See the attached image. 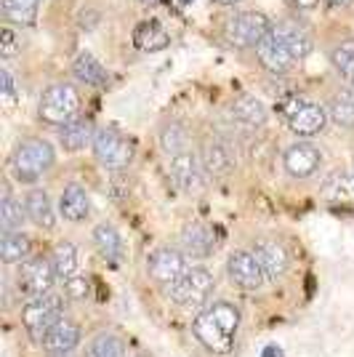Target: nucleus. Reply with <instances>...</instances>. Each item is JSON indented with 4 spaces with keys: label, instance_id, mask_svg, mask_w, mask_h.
<instances>
[{
    "label": "nucleus",
    "instance_id": "nucleus-20",
    "mask_svg": "<svg viewBox=\"0 0 354 357\" xmlns=\"http://www.w3.org/2000/svg\"><path fill=\"white\" fill-rule=\"evenodd\" d=\"M59 211L67 222H83L91 211L88 192H86L77 181H70L59 197Z\"/></svg>",
    "mask_w": 354,
    "mask_h": 357
},
{
    "label": "nucleus",
    "instance_id": "nucleus-14",
    "mask_svg": "<svg viewBox=\"0 0 354 357\" xmlns=\"http://www.w3.org/2000/svg\"><path fill=\"white\" fill-rule=\"evenodd\" d=\"M253 253H256L259 264L264 269L266 280H280L291 267V256L285 251V245L277 240H256Z\"/></svg>",
    "mask_w": 354,
    "mask_h": 357
},
{
    "label": "nucleus",
    "instance_id": "nucleus-10",
    "mask_svg": "<svg viewBox=\"0 0 354 357\" xmlns=\"http://www.w3.org/2000/svg\"><path fill=\"white\" fill-rule=\"evenodd\" d=\"M54 280H56V269H54V261L45 256H32L27 261H22V267H19V288L27 296L48 294Z\"/></svg>",
    "mask_w": 354,
    "mask_h": 357
},
{
    "label": "nucleus",
    "instance_id": "nucleus-19",
    "mask_svg": "<svg viewBox=\"0 0 354 357\" xmlns=\"http://www.w3.org/2000/svg\"><path fill=\"white\" fill-rule=\"evenodd\" d=\"M229 112H232V118L237 123H243V126H251V128H259V126H264L266 123V107L261 105V99H256L253 93H240L232 99V105H229Z\"/></svg>",
    "mask_w": 354,
    "mask_h": 357
},
{
    "label": "nucleus",
    "instance_id": "nucleus-44",
    "mask_svg": "<svg viewBox=\"0 0 354 357\" xmlns=\"http://www.w3.org/2000/svg\"><path fill=\"white\" fill-rule=\"evenodd\" d=\"M139 357H144V355H139Z\"/></svg>",
    "mask_w": 354,
    "mask_h": 357
},
{
    "label": "nucleus",
    "instance_id": "nucleus-38",
    "mask_svg": "<svg viewBox=\"0 0 354 357\" xmlns=\"http://www.w3.org/2000/svg\"><path fill=\"white\" fill-rule=\"evenodd\" d=\"M298 11H314L320 6V0H291Z\"/></svg>",
    "mask_w": 354,
    "mask_h": 357
},
{
    "label": "nucleus",
    "instance_id": "nucleus-35",
    "mask_svg": "<svg viewBox=\"0 0 354 357\" xmlns=\"http://www.w3.org/2000/svg\"><path fill=\"white\" fill-rule=\"evenodd\" d=\"M64 294L75 298V301H83L91 294L88 278H70V280H64Z\"/></svg>",
    "mask_w": 354,
    "mask_h": 357
},
{
    "label": "nucleus",
    "instance_id": "nucleus-36",
    "mask_svg": "<svg viewBox=\"0 0 354 357\" xmlns=\"http://www.w3.org/2000/svg\"><path fill=\"white\" fill-rule=\"evenodd\" d=\"M16 45H19V40H16L14 30H3V56H6V59L14 54Z\"/></svg>",
    "mask_w": 354,
    "mask_h": 357
},
{
    "label": "nucleus",
    "instance_id": "nucleus-7",
    "mask_svg": "<svg viewBox=\"0 0 354 357\" xmlns=\"http://www.w3.org/2000/svg\"><path fill=\"white\" fill-rule=\"evenodd\" d=\"M272 30V22L261 11H240L226 22V40L235 48H256Z\"/></svg>",
    "mask_w": 354,
    "mask_h": 357
},
{
    "label": "nucleus",
    "instance_id": "nucleus-8",
    "mask_svg": "<svg viewBox=\"0 0 354 357\" xmlns=\"http://www.w3.org/2000/svg\"><path fill=\"white\" fill-rule=\"evenodd\" d=\"M64 317V298L59 294H43V296H32L22 307V323L32 333L43 336L54 323H59Z\"/></svg>",
    "mask_w": 354,
    "mask_h": 357
},
{
    "label": "nucleus",
    "instance_id": "nucleus-13",
    "mask_svg": "<svg viewBox=\"0 0 354 357\" xmlns=\"http://www.w3.org/2000/svg\"><path fill=\"white\" fill-rule=\"evenodd\" d=\"M168 174H171L178 190L192 192V190H197L200 176H203V163L192 149H187V152H178V155L168 158Z\"/></svg>",
    "mask_w": 354,
    "mask_h": 357
},
{
    "label": "nucleus",
    "instance_id": "nucleus-30",
    "mask_svg": "<svg viewBox=\"0 0 354 357\" xmlns=\"http://www.w3.org/2000/svg\"><path fill=\"white\" fill-rule=\"evenodd\" d=\"M160 147L168 158H171V155H178V152L192 149L190 147V131H187V126H184V123H178V120H171V123L162 128Z\"/></svg>",
    "mask_w": 354,
    "mask_h": 357
},
{
    "label": "nucleus",
    "instance_id": "nucleus-31",
    "mask_svg": "<svg viewBox=\"0 0 354 357\" xmlns=\"http://www.w3.org/2000/svg\"><path fill=\"white\" fill-rule=\"evenodd\" d=\"M0 253L6 264H22L30 253V238L19 229V232H3V243H0Z\"/></svg>",
    "mask_w": 354,
    "mask_h": 357
},
{
    "label": "nucleus",
    "instance_id": "nucleus-27",
    "mask_svg": "<svg viewBox=\"0 0 354 357\" xmlns=\"http://www.w3.org/2000/svg\"><path fill=\"white\" fill-rule=\"evenodd\" d=\"M86 357H125V342L118 333L102 331L86 344Z\"/></svg>",
    "mask_w": 354,
    "mask_h": 357
},
{
    "label": "nucleus",
    "instance_id": "nucleus-18",
    "mask_svg": "<svg viewBox=\"0 0 354 357\" xmlns=\"http://www.w3.org/2000/svg\"><path fill=\"white\" fill-rule=\"evenodd\" d=\"M328 123V112L325 107L314 105V102H301V107L288 118V126L295 136H314L320 134Z\"/></svg>",
    "mask_w": 354,
    "mask_h": 357
},
{
    "label": "nucleus",
    "instance_id": "nucleus-22",
    "mask_svg": "<svg viewBox=\"0 0 354 357\" xmlns=\"http://www.w3.org/2000/svg\"><path fill=\"white\" fill-rule=\"evenodd\" d=\"M72 75L83 83V86H91V89H102L107 83V70L104 64L91 51H80L77 56L72 59Z\"/></svg>",
    "mask_w": 354,
    "mask_h": 357
},
{
    "label": "nucleus",
    "instance_id": "nucleus-1",
    "mask_svg": "<svg viewBox=\"0 0 354 357\" xmlns=\"http://www.w3.org/2000/svg\"><path fill=\"white\" fill-rule=\"evenodd\" d=\"M311 51L309 35L304 27H298L293 22H280L266 32V38L256 45V56L261 61L266 73L285 75L291 73L298 61Z\"/></svg>",
    "mask_w": 354,
    "mask_h": 357
},
{
    "label": "nucleus",
    "instance_id": "nucleus-37",
    "mask_svg": "<svg viewBox=\"0 0 354 357\" xmlns=\"http://www.w3.org/2000/svg\"><path fill=\"white\" fill-rule=\"evenodd\" d=\"M0 80H3V93H6V96H14V93H16L14 75H11V70H8V67H3V73H0Z\"/></svg>",
    "mask_w": 354,
    "mask_h": 357
},
{
    "label": "nucleus",
    "instance_id": "nucleus-43",
    "mask_svg": "<svg viewBox=\"0 0 354 357\" xmlns=\"http://www.w3.org/2000/svg\"><path fill=\"white\" fill-rule=\"evenodd\" d=\"M48 357H72V352H64V355H48Z\"/></svg>",
    "mask_w": 354,
    "mask_h": 357
},
{
    "label": "nucleus",
    "instance_id": "nucleus-9",
    "mask_svg": "<svg viewBox=\"0 0 354 357\" xmlns=\"http://www.w3.org/2000/svg\"><path fill=\"white\" fill-rule=\"evenodd\" d=\"M226 275H229V280L240 291H259L266 280L264 269L259 264L256 253L245 251V248H237V251L229 253V259H226Z\"/></svg>",
    "mask_w": 354,
    "mask_h": 357
},
{
    "label": "nucleus",
    "instance_id": "nucleus-11",
    "mask_svg": "<svg viewBox=\"0 0 354 357\" xmlns=\"http://www.w3.org/2000/svg\"><path fill=\"white\" fill-rule=\"evenodd\" d=\"M149 278L160 285H174L187 272V253L178 251V248H168L162 245L157 251L149 253L147 259Z\"/></svg>",
    "mask_w": 354,
    "mask_h": 357
},
{
    "label": "nucleus",
    "instance_id": "nucleus-16",
    "mask_svg": "<svg viewBox=\"0 0 354 357\" xmlns=\"http://www.w3.org/2000/svg\"><path fill=\"white\" fill-rule=\"evenodd\" d=\"M40 342H43V349L48 355H64V352H72L75 347L80 344V331H77L72 320L61 317L59 323H54L40 336Z\"/></svg>",
    "mask_w": 354,
    "mask_h": 357
},
{
    "label": "nucleus",
    "instance_id": "nucleus-4",
    "mask_svg": "<svg viewBox=\"0 0 354 357\" xmlns=\"http://www.w3.org/2000/svg\"><path fill=\"white\" fill-rule=\"evenodd\" d=\"M80 115V93L72 83H51L40 93L38 102V118L48 126H67Z\"/></svg>",
    "mask_w": 354,
    "mask_h": 357
},
{
    "label": "nucleus",
    "instance_id": "nucleus-41",
    "mask_svg": "<svg viewBox=\"0 0 354 357\" xmlns=\"http://www.w3.org/2000/svg\"><path fill=\"white\" fill-rule=\"evenodd\" d=\"M213 3H216V6H237L240 0H213Z\"/></svg>",
    "mask_w": 354,
    "mask_h": 357
},
{
    "label": "nucleus",
    "instance_id": "nucleus-24",
    "mask_svg": "<svg viewBox=\"0 0 354 357\" xmlns=\"http://www.w3.org/2000/svg\"><path fill=\"white\" fill-rule=\"evenodd\" d=\"M171 43V35L162 27L160 22L149 19V22H141L136 30H133V45L139 51H162Z\"/></svg>",
    "mask_w": 354,
    "mask_h": 357
},
{
    "label": "nucleus",
    "instance_id": "nucleus-26",
    "mask_svg": "<svg viewBox=\"0 0 354 357\" xmlns=\"http://www.w3.org/2000/svg\"><path fill=\"white\" fill-rule=\"evenodd\" d=\"M43 0H3V19L16 27H30L38 19V8Z\"/></svg>",
    "mask_w": 354,
    "mask_h": 357
},
{
    "label": "nucleus",
    "instance_id": "nucleus-17",
    "mask_svg": "<svg viewBox=\"0 0 354 357\" xmlns=\"http://www.w3.org/2000/svg\"><path fill=\"white\" fill-rule=\"evenodd\" d=\"M200 163H203V171H206L208 176L222 178L235 168V152H232V147L224 139H210L203 147Z\"/></svg>",
    "mask_w": 354,
    "mask_h": 357
},
{
    "label": "nucleus",
    "instance_id": "nucleus-28",
    "mask_svg": "<svg viewBox=\"0 0 354 357\" xmlns=\"http://www.w3.org/2000/svg\"><path fill=\"white\" fill-rule=\"evenodd\" d=\"M330 61H333V70L341 80L346 83V89H354V40H344L330 51Z\"/></svg>",
    "mask_w": 354,
    "mask_h": 357
},
{
    "label": "nucleus",
    "instance_id": "nucleus-25",
    "mask_svg": "<svg viewBox=\"0 0 354 357\" xmlns=\"http://www.w3.org/2000/svg\"><path fill=\"white\" fill-rule=\"evenodd\" d=\"M59 142L64 149H70V152H80V149H86L88 144H93V131H91V123L88 120H72V123H67V126H61L59 128Z\"/></svg>",
    "mask_w": 354,
    "mask_h": 357
},
{
    "label": "nucleus",
    "instance_id": "nucleus-6",
    "mask_svg": "<svg viewBox=\"0 0 354 357\" xmlns=\"http://www.w3.org/2000/svg\"><path fill=\"white\" fill-rule=\"evenodd\" d=\"M93 155L96 160L109 168V171H123L128 168L133 158V144L125 134H120L115 128H99L93 134Z\"/></svg>",
    "mask_w": 354,
    "mask_h": 357
},
{
    "label": "nucleus",
    "instance_id": "nucleus-29",
    "mask_svg": "<svg viewBox=\"0 0 354 357\" xmlns=\"http://www.w3.org/2000/svg\"><path fill=\"white\" fill-rule=\"evenodd\" d=\"M328 115L341 128H354V89L339 91L328 105Z\"/></svg>",
    "mask_w": 354,
    "mask_h": 357
},
{
    "label": "nucleus",
    "instance_id": "nucleus-32",
    "mask_svg": "<svg viewBox=\"0 0 354 357\" xmlns=\"http://www.w3.org/2000/svg\"><path fill=\"white\" fill-rule=\"evenodd\" d=\"M51 261L56 269V278L59 280H70L75 278V269H77V248H75L70 240H61L59 245L51 253Z\"/></svg>",
    "mask_w": 354,
    "mask_h": 357
},
{
    "label": "nucleus",
    "instance_id": "nucleus-23",
    "mask_svg": "<svg viewBox=\"0 0 354 357\" xmlns=\"http://www.w3.org/2000/svg\"><path fill=\"white\" fill-rule=\"evenodd\" d=\"M93 245H96V251L102 253L104 261H109L112 267H118L123 261V238H120V232L112 224L104 222L99 227H93Z\"/></svg>",
    "mask_w": 354,
    "mask_h": 357
},
{
    "label": "nucleus",
    "instance_id": "nucleus-2",
    "mask_svg": "<svg viewBox=\"0 0 354 357\" xmlns=\"http://www.w3.org/2000/svg\"><path fill=\"white\" fill-rule=\"evenodd\" d=\"M237 331H240V310L229 301L206 304L192 323V333L197 342L213 355H226L235 349Z\"/></svg>",
    "mask_w": 354,
    "mask_h": 357
},
{
    "label": "nucleus",
    "instance_id": "nucleus-34",
    "mask_svg": "<svg viewBox=\"0 0 354 357\" xmlns=\"http://www.w3.org/2000/svg\"><path fill=\"white\" fill-rule=\"evenodd\" d=\"M323 192L328 200H354V176H344V174H333L325 181Z\"/></svg>",
    "mask_w": 354,
    "mask_h": 357
},
{
    "label": "nucleus",
    "instance_id": "nucleus-39",
    "mask_svg": "<svg viewBox=\"0 0 354 357\" xmlns=\"http://www.w3.org/2000/svg\"><path fill=\"white\" fill-rule=\"evenodd\" d=\"M261 357H282V349L277 344H269L264 352H261Z\"/></svg>",
    "mask_w": 354,
    "mask_h": 357
},
{
    "label": "nucleus",
    "instance_id": "nucleus-21",
    "mask_svg": "<svg viewBox=\"0 0 354 357\" xmlns=\"http://www.w3.org/2000/svg\"><path fill=\"white\" fill-rule=\"evenodd\" d=\"M24 208H27V219L40 229H54L56 224V213L51 206V197L45 190H30L24 195Z\"/></svg>",
    "mask_w": 354,
    "mask_h": 357
},
{
    "label": "nucleus",
    "instance_id": "nucleus-42",
    "mask_svg": "<svg viewBox=\"0 0 354 357\" xmlns=\"http://www.w3.org/2000/svg\"><path fill=\"white\" fill-rule=\"evenodd\" d=\"M139 3H144V6H155V3H160V0H139Z\"/></svg>",
    "mask_w": 354,
    "mask_h": 357
},
{
    "label": "nucleus",
    "instance_id": "nucleus-5",
    "mask_svg": "<svg viewBox=\"0 0 354 357\" xmlns=\"http://www.w3.org/2000/svg\"><path fill=\"white\" fill-rule=\"evenodd\" d=\"M213 291V275L206 267H190L171 285V298L184 310H203Z\"/></svg>",
    "mask_w": 354,
    "mask_h": 357
},
{
    "label": "nucleus",
    "instance_id": "nucleus-15",
    "mask_svg": "<svg viewBox=\"0 0 354 357\" xmlns=\"http://www.w3.org/2000/svg\"><path fill=\"white\" fill-rule=\"evenodd\" d=\"M181 251L192 259H208L216 251V232L203 222H192L181 229Z\"/></svg>",
    "mask_w": 354,
    "mask_h": 357
},
{
    "label": "nucleus",
    "instance_id": "nucleus-12",
    "mask_svg": "<svg viewBox=\"0 0 354 357\" xmlns=\"http://www.w3.org/2000/svg\"><path fill=\"white\" fill-rule=\"evenodd\" d=\"M282 165H285V171L293 178H309L323 165V152L314 147L311 142H295V144L285 149Z\"/></svg>",
    "mask_w": 354,
    "mask_h": 357
},
{
    "label": "nucleus",
    "instance_id": "nucleus-33",
    "mask_svg": "<svg viewBox=\"0 0 354 357\" xmlns=\"http://www.w3.org/2000/svg\"><path fill=\"white\" fill-rule=\"evenodd\" d=\"M0 219H3V232H19L22 224L30 222L27 219V208H24V200H16L6 192L3 197V208H0Z\"/></svg>",
    "mask_w": 354,
    "mask_h": 357
},
{
    "label": "nucleus",
    "instance_id": "nucleus-3",
    "mask_svg": "<svg viewBox=\"0 0 354 357\" xmlns=\"http://www.w3.org/2000/svg\"><path fill=\"white\" fill-rule=\"evenodd\" d=\"M56 163V149L51 147V142H45L40 136L22 139L11 152V176L22 184H35L38 178L48 174Z\"/></svg>",
    "mask_w": 354,
    "mask_h": 357
},
{
    "label": "nucleus",
    "instance_id": "nucleus-40",
    "mask_svg": "<svg viewBox=\"0 0 354 357\" xmlns=\"http://www.w3.org/2000/svg\"><path fill=\"white\" fill-rule=\"evenodd\" d=\"M349 3H352V0H325L328 8H346Z\"/></svg>",
    "mask_w": 354,
    "mask_h": 357
}]
</instances>
